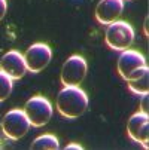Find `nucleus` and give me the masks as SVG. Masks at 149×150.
Segmentation results:
<instances>
[{
  "label": "nucleus",
  "instance_id": "obj_1",
  "mask_svg": "<svg viewBox=\"0 0 149 150\" xmlns=\"http://www.w3.org/2000/svg\"><path fill=\"white\" fill-rule=\"evenodd\" d=\"M57 110L66 119H76L88 109V95L79 86H64L57 95Z\"/></svg>",
  "mask_w": 149,
  "mask_h": 150
},
{
  "label": "nucleus",
  "instance_id": "obj_2",
  "mask_svg": "<svg viewBox=\"0 0 149 150\" xmlns=\"http://www.w3.org/2000/svg\"><path fill=\"white\" fill-rule=\"evenodd\" d=\"M106 45L113 51H125L134 42V28L125 21H115L108 25L104 34Z\"/></svg>",
  "mask_w": 149,
  "mask_h": 150
},
{
  "label": "nucleus",
  "instance_id": "obj_3",
  "mask_svg": "<svg viewBox=\"0 0 149 150\" xmlns=\"http://www.w3.org/2000/svg\"><path fill=\"white\" fill-rule=\"evenodd\" d=\"M24 113L30 122L31 126H43L49 122V119L52 117V104L48 98L42 97V95H36V97H31L26 105H24Z\"/></svg>",
  "mask_w": 149,
  "mask_h": 150
},
{
  "label": "nucleus",
  "instance_id": "obj_4",
  "mask_svg": "<svg viewBox=\"0 0 149 150\" xmlns=\"http://www.w3.org/2000/svg\"><path fill=\"white\" fill-rule=\"evenodd\" d=\"M30 126L31 125L24 110L21 109L9 110L2 119V131L11 140H19L21 137H24L29 132Z\"/></svg>",
  "mask_w": 149,
  "mask_h": 150
},
{
  "label": "nucleus",
  "instance_id": "obj_5",
  "mask_svg": "<svg viewBox=\"0 0 149 150\" xmlns=\"http://www.w3.org/2000/svg\"><path fill=\"white\" fill-rule=\"evenodd\" d=\"M88 71L87 61L81 55H72L61 67V83L64 86H79Z\"/></svg>",
  "mask_w": 149,
  "mask_h": 150
},
{
  "label": "nucleus",
  "instance_id": "obj_6",
  "mask_svg": "<svg viewBox=\"0 0 149 150\" xmlns=\"http://www.w3.org/2000/svg\"><path fill=\"white\" fill-rule=\"evenodd\" d=\"M51 58H52V51L46 43H34L24 54L27 70L31 73L42 71L51 62Z\"/></svg>",
  "mask_w": 149,
  "mask_h": 150
},
{
  "label": "nucleus",
  "instance_id": "obj_7",
  "mask_svg": "<svg viewBox=\"0 0 149 150\" xmlns=\"http://www.w3.org/2000/svg\"><path fill=\"white\" fill-rule=\"evenodd\" d=\"M127 134L131 140H134L136 143L142 144L145 149H148V143H149V117L148 113L140 110L134 115H131V117L128 119L127 123Z\"/></svg>",
  "mask_w": 149,
  "mask_h": 150
},
{
  "label": "nucleus",
  "instance_id": "obj_8",
  "mask_svg": "<svg viewBox=\"0 0 149 150\" xmlns=\"http://www.w3.org/2000/svg\"><path fill=\"white\" fill-rule=\"evenodd\" d=\"M143 66H146L145 57L139 51H134L130 48L122 51L118 58V73L124 80H128L130 76Z\"/></svg>",
  "mask_w": 149,
  "mask_h": 150
},
{
  "label": "nucleus",
  "instance_id": "obj_9",
  "mask_svg": "<svg viewBox=\"0 0 149 150\" xmlns=\"http://www.w3.org/2000/svg\"><path fill=\"white\" fill-rule=\"evenodd\" d=\"M0 70L5 74H8L12 80L21 79L27 71L24 55L18 51H15V49L6 52L2 57V59H0Z\"/></svg>",
  "mask_w": 149,
  "mask_h": 150
},
{
  "label": "nucleus",
  "instance_id": "obj_10",
  "mask_svg": "<svg viewBox=\"0 0 149 150\" xmlns=\"http://www.w3.org/2000/svg\"><path fill=\"white\" fill-rule=\"evenodd\" d=\"M124 0H100L96 8V19L103 25H109L121 16Z\"/></svg>",
  "mask_w": 149,
  "mask_h": 150
},
{
  "label": "nucleus",
  "instance_id": "obj_11",
  "mask_svg": "<svg viewBox=\"0 0 149 150\" xmlns=\"http://www.w3.org/2000/svg\"><path fill=\"white\" fill-rule=\"evenodd\" d=\"M30 147L34 149V150H43V149H46V150H57V149H60V143H58V138L55 135L43 134V135H39L37 138H34Z\"/></svg>",
  "mask_w": 149,
  "mask_h": 150
},
{
  "label": "nucleus",
  "instance_id": "obj_12",
  "mask_svg": "<svg viewBox=\"0 0 149 150\" xmlns=\"http://www.w3.org/2000/svg\"><path fill=\"white\" fill-rule=\"evenodd\" d=\"M128 82V89L133 92V94H137V95H148L149 92V71L145 73L143 76L137 77V79H133V80H127Z\"/></svg>",
  "mask_w": 149,
  "mask_h": 150
},
{
  "label": "nucleus",
  "instance_id": "obj_13",
  "mask_svg": "<svg viewBox=\"0 0 149 150\" xmlns=\"http://www.w3.org/2000/svg\"><path fill=\"white\" fill-rule=\"evenodd\" d=\"M12 88H14V83H12V79L5 74L2 70H0V103L5 101L11 92H12Z\"/></svg>",
  "mask_w": 149,
  "mask_h": 150
},
{
  "label": "nucleus",
  "instance_id": "obj_14",
  "mask_svg": "<svg viewBox=\"0 0 149 150\" xmlns=\"http://www.w3.org/2000/svg\"><path fill=\"white\" fill-rule=\"evenodd\" d=\"M6 11H8V2L6 0H0V21L5 18Z\"/></svg>",
  "mask_w": 149,
  "mask_h": 150
},
{
  "label": "nucleus",
  "instance_id": "obj_15",
  "mask_svg": "<svg viewBox=\"0 0 149 150\" xmlns=\"http://www.w3.org/2000/svg\"><path fill=\"white\" fill-rule=\"evenodd\" d=\"M72 149H76V150H82L83 147L81 144H76V143H72V144H67L66 146V150H72Z\"/></svg>",
  "mask_w": 149,
  "mask_h": 150
},
{
  "label": "nucleus",
  "instance_id": "obj_16",
  "mask_svg": "<svg viewBox=\"0 0 149 150\" xmlns=\"http://www.w3.org/2000/svg\"><path fill=\"white\" fill-rule=\"evenodd\" d=\"M143 112L148 113V95H143Z\"/></svg>",
  "mask_w": 149,
  "mask_h": 150
},
{
  "label": "nucleus",
  "instance_id": "obj_17",
  "mask_svg": "<svg viewBox=\"0 0 149 150\" xmlns=\"http://www.w3.org/2000/svg\"><path fill=\"white\" fill-rule=\"evenodd\" d=\"M145 34L148 36V18L145 19Z\"/></svg>",
  "mask_w": 149,
  "mask_h": 150
}]
</instances>
